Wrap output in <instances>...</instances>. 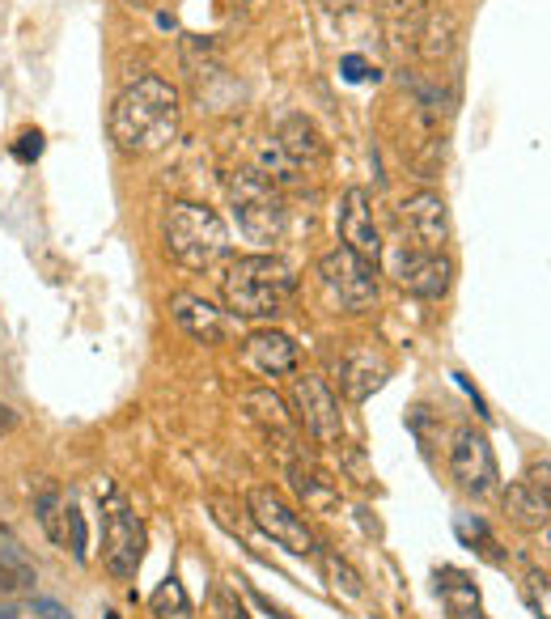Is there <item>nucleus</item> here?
Wrapping results in <instances>:
<instances>
[{
    "label": "nucleus",
    "instance_id": "nucleus-1",
    "mask_svg": "<svg viewBox=\"0 0 551 619\" xmlns=\"http://www.w3.org/2000/svg\"><path fill=\"white\" fill-rule=\"evenodd\" d=\"M178 111H183V98L170 85L166 77L149 72L136 77L111 106V141L120 144L123 153H157L174 141L178 132Z\"/></svg>",
    "mask_w": 551,
    "mask_h": 619
},
{
    "label": "nucleus",
    "instance_id": "nucleus-2",
    "mask_svg": "<svg viewBox=\"0 0 551 619\" xmlns=\"http://www.w3.org/2000/svg\"><path fill=\"white\" fill-rule=\"evenodd\" d=\"M293 293H297V276L276 255H238V260H229L225 276H221L225 310H234L238 318L285 314Z\"/></svg>",
    "mask_w": 551,
    "mask_h": 619
},
{
    "label": "nucleus",
    "instance_id": "nucleus-3",
    "mask_svg": "<svg viewBox=\"0 0 551 619\" xmlns=\"http://www.w3.org/2000/svg\"><path fill=\"white\" fill-rule=\"evenodd\" d=\"M166 255L192 272H208L221 260H229V230L208 204H170L162 221Z\"/></svg>",
    "mask_w": 551,
    "mask_h": 619
},
{
    "label": "nucleus",
    "instance_id": "nucleus-4",
    "mask_svg": "<svg viewBox=\"0 0 551 619\" xmlns=\"http://www.w3.org/2000/svg\"><path fill=\"white\" fill-rule=\"evenodd\" d=\"M98 500H102V565L127 581L144 560V522L111 479H98Z\"/></svg>",
    "mask_w": 551,
    "mask_h": 619
},
{
    "label": "nucleus",
    "instance_id": "nucleus-5",
    "mask_svg": "<svg viewBox=\"0 0 551 619\" xmlns=\"http://www.w3.org/2000/svg\"><path fill=\"white\" fill-rule=\"evenodd\" d=\"M225 187H229V204L238 213V225L246 239L276 242L285 234L288 209L285 200H280V191H276V183L267 179L264 170H234Z\"/></svg>",
    "mask_w": 551,
    "mask_h": 619
},
{
    "label": "nucleus",
    "instance_id": "nucleus-6",
    "mask_svg": "<svg viewBox=\"0 0 551 619\" xmlns=\"http://www.w3.org/2000/svg\"><path fill=\"white\" fill-rule=\"evenodd\" d=\"M318 281L327 288V297L348 314H360L378 302V263L360 260L348 246H336L318 260Z\"/></svg>",
    "mask_w": 551,
    "mask_h": 619
},
{
    "label": "nucleus",
    "instance_id": "nucleus-7",
    "mask_svg": "<svg viewBox=\"0 0 551 619\" xmlns=\"http://www.w3.org/2000/svg\"><path fill=\"white\" fill-rule=\"evenodd\" d=\"M246 509H251V518H255V526L264 530L267 539H276V544L288 548L293 556H314V551H318V539H314L310 522H306L280 493H272V488H251V493H246Z\"/></svg>",
    "mask_w": 551,
    "mask_h": 619
},
{
    "label": "nucleus",
    "instance_id": "nucleus-8",
    "mask_svg": "<svg viewBox=\"0 0 551 619\" xmlns=\"http://www.w3.org/2000/svg\"><path fill=\"white\" fill-rule=\"evenodd\" d=\"M293 404H297V420L310 433L318 446H339L344 442V412H339L336 390L318 374H302L293 382Z\"/></svg>",
    "mask_w": 551,
    "mask_h": 619
},
{
    "label": "nucleus",
    "instance_id": "nucleus-9",
    "mask_svg": "<svg viewBox=\"0 0 551 619\" xmlns=\"http://www.w3.org/2000/svg\"><path fill=\"white\" fill-rule=\"evenodd\" d=\"M450 476L471 497H488L497 488V454H492L488 437L476 425L455 429V442H450Z\"/></svg>",
    "mask_w": 551,
    "mask_h": 619
},
{
    "label": "nucleus",
    "instance_id": "nucleus-10",
    "mask_svg": "<svg viewBox=\"0 0 551 619\" xmlns=\"http://www.w3.org/2000/svg\"><path fill=\"white\" fill-rule=\"evenodd\" d=\"M336 225H339V239H344V246H348L353 255L378 263V255H382V234H378V221H374V200H369V191L365 187L344 191Z\"/></svg>",
    "mask_w": 551,
    "mask_h": 619
},
{
    "label": "nucleus",
    "instance_id": "nucleus-11",
    "mask_svg": "<svg viewBox=\"0 0 551 619\" xmlns=\"http://www.w3.org/2000/svg\"><path fill=\"white\" fill-rule=\"evenodd\" d=\"M399 216L411 230V239L420 242V251H446L450 242V209L437 191H416L399 204Z\"/></svg>",
    "mask_w": 551,
    "mask_h": 619
},
{
    "label": "nucleus",
    "instance_id": "nucleus-12",
    "mask_svg": "<svg viewBox=\"0 0 551 619\" xmlns=\"http://www.w3.org/2000/svg\"><path fill=\"white\" fill-rule=\"evenodd\" d=\"M386 378H390V357L378 344H357L339 361V386L353 404H365L374 390H382Z\"/></svg>",
    "mask_w": 551,
    "mask_h": 619
},
{
    "label": "nucleus",
    "instance_id": "nucleus-13",
    "mask_svg": "<svg viewBox=\"0 0 551 619\" xmlns=\"http://www.w3.org/2000/svg\"><path fill=\"white\" fill-rule=\"evenodd\" d=\"M399 285L408 288L411 297L441 302L450 293V285H455V263L446 260L441 251H411L399 263Z\"/></svg>",
    "mask_w": 551,
    "mask_h": 619
},
{
    "label": "nucleus",
    "instance_id": "nucleus-14",
    "mask_svg": "<svg viewBox=\"0 0 551 619\" xmlns=\"http://www.w3.org/2000/svg\"><path fill=\"white\" fill-rule=\"evenodd\" d=\"M246 365L264 378H285L297 374V344L285 332H251L246 335V348H242Z\"/></svg>",
    "mask_w": 551,
    "mask_h": 619
},
{
    "label": "nucleus",
    "instance_id": "nucleus-15",
    "mask_svg": "<svg viewBox=\"0 0 551 619\" xmlns=\"http://www.w3.org/2000/svg\"><path fill=\"white\" fill-rule=\"evenodd\" d=\"M170 314H174V323L192 335L195 344H221V339L229 335L225 314H221L213 302L195 297V293H174V297H170Z\"/></svg>",
    "mask_w": 551,
    "mask_h": 619
},
{
    "label": "nucleus",
    "instance_id": "nucleus-16",
    "mask_svg": "<svg viewBox=\"0 0 551 619\" xmlns=\"http://www.w3.org/2000/svg\"><path fill=\"white\" fill-rule=\"evenodd\" d=\"M288 479L306 505V514H339V484L327 471H318L314 463H293Z\"/></svg>",
    "mask_w": 551,
    "mask_h": 619
},
{
    "label": "nucleus",
    "instance_id": "nucleus-17",
    "mask_svg": "<svg viewBox=\"0 0 551 619\" xmlns=\"http://www.w3.org/2000/svg\"><path fill=\"white\" fill-rule=\"evenodd\" d=\"M501 500H504V518L513 526H522V530H548L551 526V500L543 493H534L527 479L509 484Z\"/></svg>",
    "mask_w": 551,
    "mask_h": 619
},
{
    "label": "nucleus",
    "instance_id": "nucleus-18",
    "mask_svg": "<svg viewBox=\"0 0 551 619\" xmlns=\"http://www.w3.org/2000/svg\"><path fill=\"white\" fill-rule=\"evenodd\" d=\"M455 39H458V13L455 9H432L425 22L416 26V51H420V60H446L450 51H455Z\"/></svg>",
    "mask_w": 551,
    "mask_h": 619
},
{
    "label": "nucleus",
    "instance_id": "nucleus-19",
    "mask_svg": "<svg viewBox=\"0 0 551 619\" xmlns=\"http://www.w3.org/2000/svg\"><path fill=\"white\" fill-rule=\"evenodd\" d=\"M280 149L288 153V162L297 166V162H318L323 153H327V144H323V136H318V128H314L306 115H288L285 123H280Z\"/></svg>",
    "mask_w": 551,
    "mask_h": 619
},
{
    "label": "nucleus",
    "instance_id": "nucleus-20",
    "mask_svg": "<svg viewBox=\"0 0 551 619\" xmlns=\"http://www.w3.org/2000/svg\"><path fill=\"white\" fill-rule=\"evenodd\" d=\"M242 404L246 412L264 425L267 433H280V437H293V416H288L285 399L276 395V390H267V386H255V390H242Z\"/></svg>",
    "mask_w": 551,
    "mask_h": 619
},
{
    "label": "nucleus",
    "instance_id": "nucleus-21",
    "mask_svg": "<svg viewBox=\"0 0 551 619\" xmlns=\"http://www.w3.org/2000/svg\"><path fill=\"white\" fill-rule=\"evenodd\" d=\"M437 590H441V598H446V607H450V616L455 619L480 611V590H476V581H471L467 572L441 569L437 572Z\"/></svg>",
    "mask_w": 551,
    "mask_h": 619
},
{
    "label": "nucleus",
    "instance_id": "nucleus-22",
    "mask_svg": "<svg viewBox=\"0 0 551 619\" xmlns=\"http://www.w3.org/2000/svg\"><path fill=\"white\" fill-rule=\"evenodd\" d=\"M34 586V569L13 544H0V595H22Z\"/></svg>",
    "mask_w": 551,
    "mask_h": 619
},
{
    "label": "nucleus",
    "instance_id": "nucleus-23",
    "mask_svg": "<svg viewBox=\"0 0 551 619\" xmlns=\"http://www.w3.org/2000/svg\"><path fill=\"white\" fill-rule=\"evenodd\" d=\"M149 611L157 619H192V598L183 590V581H178V577H166V581L153 590V598H149Z\"/></svg>",
    "mask_w": 551,
    "mask_h": 619
},
{
    "label": "nucleus",
    "instance_id": "nucleus-24",
    "mask_svg": "<svg viewBox=\"0 0 551 619\" xmlns=\"http://www.w3.org/2000/svg\"><path fill=\"white\" fill-rule=\"evenodd\" d=\"M455 530H458V539H462V544H471V548L480 551L483 560L504 565V551H501V544H497V535H492V530H488V526H483L476 514H458Z\"/></svg>",
    "mask_w": 551,
    "mask_h": 619
},
{
    "label": "nucleus",
    "instance_id": "nucleus-25",
    "mask_svg": "<svg viewBox=\"0 0 551 619\" xmlns=\"http://www.w3.org/2000/svg\"><path fill=\"white\" fill-rule=\"evenodd\" d=\"M34 514H39L43 530H48L60 548H64V518H69V500L60 497V488H43V493L34 497Z\"/></svg>",
    "mask_w": 551,
    "mask_h": 619
},
{
    "label": "nucleus",
    "instance_id": "nucleus-26",
    "mask_svg": "<svg viewBox=\"0 0 551 619\" xmlns=\"http://www.w3.org/2000/svg\"><path fill=\"white\" fill-rule=\"evenodd\" d=\"M522 598H527V607L534 611V619H551V577L539 569H530L522 577Z\"/></svg>",
    "mask_w": 551,
    "mask_h": 619
},
{
    "label": "nucleus",
    "instance_id": "nucleus-27",
    "mask_svg": "<svg viewBox=\"0 0 551 619\" xmlns=\"http://www.w3.org/2000/svg\"><path fill=\"white\" fill-rule=\"evenodd\" d=\"M327 572H331V581H336L339 590L348 598H360L365 595V586H360V572L348 565V560H339L336 551H327Z\"/></svg>",
    "mask_w": 551,
    "mask_h": 619
},
{
    "label": "nucleus",
    "instance_id": "nucleus-28",
    "mask_svg": "<svg viewBox=\"0 0 551 619\" xmlns=\"http://www.w3.org/2000/svg\"><path fill=\"white\" fill-rule=\"evenodd\" d=\"M64 548H72L76 560H85V518L76 505H69V518H64Z\"/></svg>",
    "mask_w": 551,
    "mask_h": 619
},
{
    "label": "nucleus",
    "instance_id": "nucleus-29",
    "mask_svg": "<svg viewBox=\"0 0 551 619\" xmlns=\"http://www.w3.org/2000/svg\"><path fill=\"white\" fill-rule=\"evenodd\" d=\"M13 158H18L22 166H34V162L43 158V132H39V128H25L22 136H18V144H13Z\"/></svg>",
    "mask_w": 551,
    "mask_h": 619
},
{
    "label": "nucleus",
    "instance_id": "nucleus-30",
    "mask_svg": "<svg viewBox=\"0 0 551 619\" xmlns=\"http://www.w3.org/2000/svg\"><path fill=\"white\" fill-rule=\"evenodd\" d=\"M432 4H437V0H378V9H382L386 18H399V22H408V18L425 13Z\"/></svg>",
    "mask_w": 551,
    "mask_h": 619
},
{
    "label": "nucleus",
    "instance_id": "nucleus-31",
    "mask_svg": "<svg viewBox=\"0 0 551 619\" xmlns=\"http://www.w3.org/2000/svg\"><path fill=\"white\" fill-rule=\"evenodd\" d=\"M527 484L534 493H543L551 500V458H534L527 467Z\"/></svg>",
    "mask_w": 551,
    "mask_h": 619
},
{
    "label": "nucleus",
    "instance_id": "nucleus-32",
    "mask_svg": "<svg viewBox=\"0 0 551 619\" xmlns=\"http://www.w3.org/2000/svg\"><path fill=\"white\" fill-rule=\"evenodd\" d=\"M30 611L39 619H72L69 607H60L55 598H30Z\"/></svg>",
    "mask_w": 551,
    "mask_h": 619
},
{
    "label": "nucleus",
    "instance_id": "nucleus-33",
    "mask_svg": "<svg viewBox=\"0 0 551 619\" xmlns=\"http://www.w3.org/2000/svg\"><path fill=\"white\" fill-rule=\"evenodd\" d=\"M339 72H344V81H365V77H369V64H365V55H344V60H339Z\"/></svg>",
    "mask_w": 551,
    "mask_h": 619
},
{
    "label": "nucleus",
    "instance_id": "nucleus-34",
    "mask_svg": "<svg viewBox=\"0 0 551 619\" xmlns=\"http://www.w3.org/2000/svg\"><path fill=\"white\" fill-rule=\"evenodd\" d=\"M251 598H255V602H259V607H264V611H267V616H272V619H293V616H288V611H280L276 602H267L264 595H255V590H251Z\"/></svg>",
    "mask_w": 551,
    "mask_h": 619
},
{
    "label": "nucleus",
    "instance_id": "nucleus-35",
    "mask_svg": "<svg viewBox=\"0 0 551 619\" xmlns=\"http://www.w3.org/2000/svg\"><path fill=\"white\" fill-rule=\"evenodd\" d=\"M13 425H18V416H13L9 407L0 404V433H9V429H13Z\"/></svg>",
    "mask_w": 551,
    "mask_h": 619
},
{
    "label": "nucleus",
    "instance_id": "nucleus-36",
    "mask_svg": "<svg viewBox=\"0 0 551 619\" xmlns=\"http://www.w3.org/2000/svg\"><path fill=\"white\" fill-rule=\"evenodd\" d=\"M0 619H18V611H13L9 602H0Z\"/></svg>",
    "mask_w": 551,
    "mask_h": 619
},
{
    "label": "nucleus",
    "instance_id": "nucleus-37",
    "mask_svg": "<svg viewBox=\"0 0 551 619\" xmlns=\"http://www.w3.org/2000/svg\"><path fill=\"white\" fill-rule=\"evenodd\" d=\"M462 619H488V616H483V611H476V616H462Z\"/></svg>",
    "mask_w": 551,
    "mask_h": 619
}]
</instances>
